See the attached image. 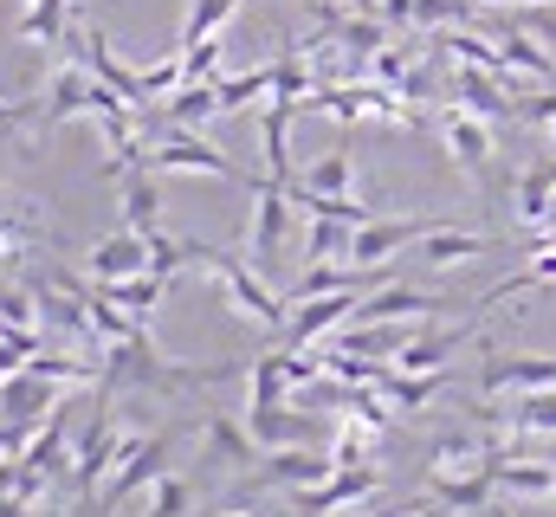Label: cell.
I'll list each match as a JSON object with an SVG mask.
<instances>
[{"instance_id":"cell-1","label":"cell","mask_w":556,"mask_h":517,"mask_svg":"<svg viewBox=\"0 0 556 517\" xmlns=\"http://www.w3.org/2000/svg\"><path fill=\"white\" fill-rule=\"evenodd\" d=\"M253 363H214V369H181V363H168L162 350H155V337H149V324H142L137 337H124V343H111L104 350V394H117V388H149V394H181V388H214V382H240Z\"/></svg>"},{"instance_id":"cell-2","label":"cell","mask_w":556,"mask_h":517,"mask_svg":"<svg viewBox=\"0 0 556 517\" xmlns=\"http://www.w3.org/2000/svg\"><path fill=\"white\" fill-rule=\"evenodd\" d=\"M181 258H188V265H201V272L227 291V304H233L240 317H253V324H266V330H285V324H291V298H278L273 285H266V272H260L247 253L181 240Z\"/></svg>"},{"instance_id":"cell-3","label":"cell","mask_w":556,"mask_h":517,"mask_svg":"<svg viewBox=\"0 0 556 517\" xmlns=\"http://www.w3.org/2000/svg\"><path fill=\"white\" fill-rule=\"evenodd\" d=\"M137 433L124 427V414L117 407H98L85 427H78V453H72V486H78V512H91V499L104 492V472H117V459H124V446H130Z\"/></svg>"},{"instance_id":"cell-4","label":"cell","mask_w":556,"mask_h":517,"mask_svg":"<svg viewBox=\"0 0 556 517\" xmlns=\"http://www.w3.org/2000/svg\"><path fill=\"white\" fill-rule=\"evenodd\" d=\"M247 194H253V227H247V247H240V253L273 278L278 258H285V234H291L298 201H291V181H278V175H253Z\"/></svg>"},{"instance_id":"cell-5","label":"cell","mask_w":556,"mask_h":517,"mask_svg":"<svg viewBox=\"0 0 556 517\" xmlns=\"http://www.w3.org/2000/svg\"><path fill=\"white\" fill-rule=\"evenodd\" d=\"M175 440H181V433H137V440L124 446V459H117V472L104 479V492L91 499V512H85V517L124 512V505L137 499L142 486H155V479L168 472V453H175Z\"/></svg>"},{"instance_id":"cell-6","label":"cell","mask_w":556,"mask_h":517,"mask_svg":"<svg viewBox=\"0 0 556 517\" xmlns=\"http://www.w3.org/2000/svg\"><path fill=\"white\" fill-rule=\"evenodd\" d=\"M149 168L155 175H220V181H253L227 149H214L207 136H194V129H162L155 136V149H149Z\"/></svg>"},{"instance_id":"cell-7","label":"cell","mask_w":556,"mask_h":517,"mask_svg":"<svg viewBox=\"0 0 556 517\" xmlns=\"http://www.w3.org/2000/svg\"><path fill=\"white\" fill-rule=\"evenodd\" d=\"M194 433L207 446V472H260V459H266L260 433L233 414H207V420H194Z\"/></svg>"},{"instance_id":"cell-8","label":"cell","mask_w":556,"mask_h":517,"mask_svg":"<svg viewBox=\"0 0 556 517\" xmlns=\"http://www.w3.org/2000/svg\"><path fill=\"white\" fill-rule=\"evenodd\" d=\"M440 142H446V155H453L472 181H492V124H485L479 111L446 104V111H440Z\"/></svg>"},{"instance_id":"cell-9","label":"cell","mask_w":556,"mask_h":517,"mask_svg":"<svg viewBox=\"0 0 556 517\" xmlns=\"http://www.w3.org/2000/svg\"><path fill=\"white\" fill-rule=\"evenodd\" d=\"M446 98L466 104V111H479L485 124H511V117H518V91H511L498 72H485V65H459V72L446 78Z\"/></svg>"},{"instance_id":"cell-10","label":"cell","mask_w":556,"mask_h":517,"mask_svg":"<svg viewBox=\"0 0 556 517\" xmlns=\"http://www.w3.org/2000/svg\"><path fill=\"white\" fill-rule=\"evenodd\" d=\"M330 472H337L330 446H324V453H311V446H273V453L260 459L253 486H273V492H304V486H324Z\"/></svg>"},{"instance_id":"cell-11","label":"cell","mask_w":556,"mask_h":517,"mask_svg":"<svg viewBox=\"0 0 556 517\" xmlns=\"http://www.w3.org/2000/svg\"><path fill=\"white\" fill-rule=\"evenodd\" d=\"M376 492H382V472H376V466H337L324 486H304V492H291V499H298L304 517H324V512H343V505H363V499H376Z\"/></svg>"},{"instance_id":"cell-12","label":"cell","mask_w":556,"mask_h":517,"mask_svg":"<svg viewBox=\"0 0 556 517\" xmlns=\"http://www.w3.org/2000/svg\"><path fill=\"white\" fill-rule=\"evenodd\" d=\"M155 265V247H149V234L137 227H124V234H104L91 253H85V272H91V285H117V278H137Z\"/></svg>"},{"instance_id":"cell-13","label":"cell","mask_w":556,"mask_h":517,"mask_svg":"<svg viewBox=\"0 0 556 517\" xmlns=\"http://www.w3.org/2000/svg\"><path fill=\"white\" fill-rule=\"evenodd\" d=\"M531 388H556V356H505V350H492L479 363V394H531Z\"/></svg>"},{"instance_id":"cell-14","label":"cell","mask_w":556,"mask_h":517,"mask_svg":"<svg viewBox=\"0 0 556 517\" xmlns=\"http://www.w3.org/2000/svg\"><path fill=\"white\" fill-rule=\"evenodd\" d=\"M356 304H363V291H330V298H304V304H291L285 343H291V350H304V343H317V337L343 330V324L356 317Z\"/></svg>"},{"instance_id":"cell-15","label":"cell","mask_w":556,"mask_h":517,"mask_svg":"<svg viewBox=\"0 0 556 517\" xmlns=\"http://www.w3.org/2000/svg\"><path fill=\"white\" fill-rule=\"evenodd\" d=\"M440 220H363L356 240H350V265H389V253L420 247Z\"/></svg>"},{"instance_id":"cell-16","label":"cell","mask_w":556,"mask_h":517,"mask_svg":"<svg viewBox=\"0 0 556 517\" xmlns=\"http://www.w3.org/2000/svg\"><path fill=\"white\" fill-rule=\"evenodd\" d=\"M453 298H427L420 285H382V291H369L363 304H356V317L350 324H408V317H440Z\"/></svg>"},{"instance_id":"cell-17","label":"cell","mask_w":556,"mask_h":517,"mask_svg":"<svg viewBox=\"0 0 556 517\" xmlns=\"http://www.w3.org/2000/svg\"><path fill=\"white\" fill-rule=\"evenodd\" d=\"M247 427L260 433L266 453H273V446H311V440H317L311 407H285V401H260V407H247Z\"/></svg>"},{"instance_id":"cell-18","label":"cell","mask_w":556,"mask_h":517,"mask_svg":"<svg viewBox=\"0 0 556 517\" xmlns=\"http://www.w3.org/2000/svg\"><path fill=\"white\" fill-rule=\"evenodd\" d=\"M492 479H498L505 499H556V466L525 459V453H498L492 459Z\"/></svg>"},{"instance_id":"cell-19","label":"cell","mask_w":556,"mask_h":517,"mask_svg":"<svg viewBox=\"0 0 556 517\" xmlns=\"http://www.w3.org/2000/svg\"><path fill=\"white\" fill-rule=\"evenodd\" d=\"M415 253H420V265H466V258H479V253H498V240H492V234H466V227H446V220H440Z\"/></svg>"},{"instance_id":"cell-20","label":"cell","mask_w":556,"mask_h":517,"mask_svg":"<svg viewBox=\"0 0 556 517\" xmlns=\"http://www.w3.org/2000/svg\"><path fill=\"white\" fill-rule=\"evenodd\" d=\"M124 227L162 234V181H155V168H130L124 175Z\"/></svg>"},{"instance_id":"cell-21","label":"cell","mask_w":556,"mask_h":517,"mask_svg":"<svg viewBox=\"0 0 556 517\" xmlns=\"http://www.w3.org/2000/svg\"><path fill=\"white\" fill-rule=\"evenodd\" d=\"M551 194H556V162H538V168H525L518 181H511V207H518V227H544V214H551Z\"/></svg>"},{"instance_id":"cell-22","label":"cell","mask_w":556,"mask_h":517,"mask_svg":"<svg viewBox=\"0 0 556 517\" xmlns=\"http://www.w3.org/2000/svg\"><path fill=\"white\" fill-rule=\"evenodd\" d=\"M505 433L525 440V433H556V388H531L518 401H505Z\"/></svg>"},{"instance_id":"cell-23","label":"cell","mask_w":556,"mask_h":517,"mask_svg":"<svg viewBox=\"0 0 556 517\" xmlns=\"http://www.w3.org/2000/svg\"><path fill=\"white\" fill-rule=\"evenodd\" d=\"M104 291H111V298H117V304H124L137 324H149V317L162 311V298H168V272H155V265H149V272H137V278H117V285H104Z\"/></svg>"},{"instance_id":"cell-24","label":"cell","mask_w":556,"mask_h":517,"mask_svg":"<svg viewBox=\"0 0 556 517\" xmlns=\"http://www.w3.org/2000/svg\"><path fill=\"white\" fill-rule=\"evenodd\" d=\"M427 499H440L446 512H485L498 499V479L492 472H472V479H427Z\"/></svg>"},{"instance_id":"cell-25","label":"cell","mask_w":556,"mask_h":517,"mask_svg":"<svg viewBox=\"0 0 556 517\" xmlns=\"http://www.w3.org/2000/svg\"><path fill=\"white\" fill-rule=\"evenodd\" d=\"M65 33H72V0H26L20 39H33V46H65Z\"/></svg>"},{"instance_id":"cell-26","label":"cell","mask_w":556,"mask_h":517,"mask_svg":"<svg viewBox=\"0 0 556 517\" xmlns=\"http://www.w3.org/2000/svg\"><path fill=\"white\" fill-rule=\"evenodd\" d=\"M188 512H194V486H188L181 472H162L155 486L137 492V512L130 517H188Z\"/></svg>"},{"instance_id":"cell-27","label":"cell","mask_w":556,"mask_h":517,"mask_svg":"<svg viewBox=\"0 0 556 517\" xmlns=\"http://www.w3.org/2000/svg\"><path fill=\"white\" fill-rule=\"evenodd\" d=\"M350 240H356L350 220H330V214H311V220H304V258H311V265H317V258H350Z\"/></svg>"},{"instance_id":"cell-28","label":"cell","mask_w":556,"mask_h":517,"mask_svg":"<svg viewBox=\"0 0 556 517\" xmlns=\"http://www.w3.org/2000/svg\"><path fill=\"white\" fill-rule=\"evenodd\" d=\"M260 98H273V65H253L240 78H220V117H233V111H247Z\"/></svg>"},{"instance_id":"cell-29","label":"cell","mask_w":556,"mask_h":517,"mask_svg":"<svg viewBox=\"0 0 556 517\" xmlns=\"http://www.w3.org/2000/svg\"><path fill=\"white\" fill-rule=\"evenodd\" d=\"M311 194H350V181H356V162H350V149H330L324 162H311L304 175H298Z\"/></svg>"},{"instance_id":"cell-30","label":"cell","mask_w":556,"mask_h":517,"mask_svg":"<svg viewBox=\"0 0 556 517\" xmlns=\"http://www.w3.org/2000/svg\"><path fill=\"white\" fill-rule=\"evenodd\" d=\"M240 13V0H188V20H181V46H201V39H214L227 20Z\"/></svg>"},{"instance_id":"cell-31","label":"cell","mask_w":556,"mask_h":517,"mask_svg":"<svg viewBox=\"0 0 556 517\" xmlns=\"http://www.w3.org/2000/svg\"><path fill=\"white\" fill-rule=\"evenodd\" d=\"M181 59H188V85H220L227 46H220V33H214V39H201V46H181Z\"/></svg>"},{"instance_id":"cell-32","label":"cell","mask_w":556,"mask_h":517,"mask_svg":"<svg viewBox=\"0 0 556 517\" xmlns=\"http://www.w3.org/2000/svg\"><path fill=\"white\" fill-rule=\"evenodd\" d=\"M408 72H415L408 46H382V52L369 59V78H376V85H389V91H402V85H408ZM402 98H408V91H402Z\"/></svg>"},{"instance_id":"cell-33","label":"cell","mask_w":556,"mask_h":517,"mask_svg":"<svg viewBox=\"0 0 556 517\" xmlns=\"http://www.w3.org/2000/svg\"><path fill=\"white\" fill-rule=\"evenodd\" d=\"M453 20H479L472 0H415V26H453Z\"/></svg>"},{"instance_id":"cell-34","label":"cell","mask_w":556,"mask_h":517,"mask_svg":"<svg viewBox=\"0 0 556 517\" xmlns=\"http://www.w3.org/2000/svg\"><path fill=\"white\" fill-rule=\"evenodd\" d=\"M518 26H531V33H538V39H544V46H556V13H525V20H518Z\"/></svg>"},{"instance_id":"cell-35","label":"cell","mask_w":556,"mask_h":517,"mask_svg":"<svg viewBox=\"0 0 556 517\" xmlns=\"http://www.w3.org/2000/svg\"><path fill=\"white\" fill-rule=\"evenodd\" d=\"M26 512H33L26 499H13V492H0V517H26Z\"/></svg>"},{"instance_id":"cell-36","label":"cell","mask_w":556,"mask_h":517,"mask_svg":"<svg viewBox=\"0 0 556 517\" xmlns=\"http://www.w3.org/2000/svg\"><path fill=\"white\" fill-rule=\"evenodd\" d=\"M214 517H260V512H253L247 499H233V505H220V512H214Z\"/></svg>"},{"instance_id":"cell-37","label":"cell","mask_w":556,"mask_h":517,"mask_svg":"<svg viewBox=\"0 0 556 517\" xmlns=\"http://www.w3.org/2000/svg\"><path fill=\"white\" fill-rule=\"evenodd\" d=\"M415 517H446V505H440V499H427V505H420Z\"/></svg>"},{"instance_id":"cell-38","label":"cell","mask_w":556,"mask_h":517,"mask_svg":"<svg viewBox=\"0 0 556 517\" xmlns=\"http://www.w3.org/2000/svg\"><path fill=\"white\" fill-rule=\"evenodd\" d=\"M7 214H20V201H13V194L0 188V220H7Z\"/></svg>"},{"instance_id":"cell-39","label":"cell","mask_w":556,"mask_h":517,"mask_svg":"<svg viewBox=\"0 0 556 517\" xmlns=\"http://www.w3.org/2000/svg\"><path fill=\"white\" fill-rule=\"evenodd\" d=\"M485 517H511V512H505V505H498V499H492V505H485Z\"/></svg>"},{"instance_id":"cell-40","label":"cell","mask_w":556,"mask_h":517,"mask_svg":"<svg viewBox=\"0 0 556 517\" xmlns=\"http://www.w3.org/2000/svg\"><path fill=\"white\" fill-rule=\"evenodd\" d=\"M369 517H402V512H369Z\"/></svg>"}]
</instances>
